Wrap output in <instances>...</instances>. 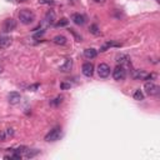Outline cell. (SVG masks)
I'll list each match as a JSON object with an SVG mask.
<instances>
[{"label": "cell", "mask_w": 160, "mask_h": 160, "mask_svg": "<svg viewBox=\"0 0 160 160\" xmlns=\"http://www.w3.org/2000/svg\"><path fill=\"white\" fill-rule=\"evenodd\" d=\"M19 20L24 25H29L35 20V14L30 9H22L19 11Z\"/></svg>", "instance_id": "6da1fadb"}, {"label": "cell", "mask_w": 160, "mask_h": 160, "mask_svg": "<svg viewBox=\"0 0 160 160\" xmlns=\"http://www.w3.org/2000/svg\"><path fill=\"white\" fill-rule=\"evenodd\" d=\"M60 136H61V128L56 126V128H54L53 130H50V133L46 134L45 141H56L60 139Z\"/></svg>", "instance_id": "7a4b0ae2"}, {"label": "cell", "mask_w": 160, "mask_h": 160, "mask_svg": "<svg viewBox=\"0 0 160 160\" xmlns=\"http://www.w3.org/2000/svg\"><path fill=\"white\" fill-rule=\"evenodd\" d=\"M126 77V70L124 66L121 65H118L116 68L113 70V78H114V80H116V81H121V80H124Z\"/></svg>", "instance_id": "3957f363"}, {"label": "cell", "mask_w": 160, "mask_h": 160, "mask_svg": "<svg viewBox=\"0 0 160 160\" xmlns=\"http://www.w3.org/2000/svg\"><path fill=\"white\" fill-rule=\"evenodd\" d=\"M144 90L148 95H157V94H159L160 89L153 81H148V83H145V85H144Z\"/></svg>", "instance_id": "277c9868"}, {"label": "cell", "mask_w": 160, "mask_h": 160, "mask_svg": "<svg viewBox=\"0 0 160 160\" xmlns=\"http://www.w3.org/2000/svg\"><path fill=\"white\" fill-rule=\"evenodd\" d=\"M98 74L100 78H108L109 75H110V66L108 64H105V63H102V64L98 65Z\"/></svg>", "instance_id": "5b68a950"}, {"label": "cell", "mask_w": 160, "mask_h": 160, "mask_svg": "<svg viewBox=\"0 0 160 160\" xmlns=\"http://www.w3.org/2000/svg\"><path fill=\"white\" fill-rule=\"evenodd\" d=\"M55 20H56V14L54 10H48L46 11V14L44 16V23L50 26V25H54L55 24Z\"/></svg>", "instance_id": "8992f818"}, {"label": "cell", "mask_w": 160, "mask_h": 160, "mask_svg": "<svg viewBox=\"0 0 160 160\" xmlns=\"http://www.w3.org/2000/svg\"><path fill=\"white\" fill-rule=\"evenodd\" d=\"M16 28V22L14 19H6L3 24V30L5 33H10L13 30H15Z\"/></svg>", "instance_id": "52a82bcc"}, {"label": "cell", "mask_w": 160, "mask_h": 160, "mask_svg": "<svg viewBox=\"0 0 160 160\" xmlns=\"http://www.w3.org/2000/svg\"><path fill=\"white\" fill-rule=\"evenodd\" d=\"M83 74L85 75V77L90 78L93 73H94V65L91 64V63H85V64H83Z\"/></svg>", "instance_id": "ba28073f"}, {"label": "cell", "mask_w": 160, "mask_h": 160, "mask_svg": "<svg viewBox=\"0 0 160 160\" xmlns=\"http://www.w3.org/2000/svg\"><path fill=\"white\" fill-rule=\"evenodd\" d=\"M20 99H22V96H20V94L18 91H13V93H10V94L8 95V102H9L11 105L18 104L20 102Z\"/></svg>", "instance_id": "9c48e42d"}, {"label": "cell", "mask_w": 160, "mask_h": 160, "mask_svg": "<svg viewBox=\"0 0 160 160\" xmlns=\"http://www.w3.org/2000/svg\"><path fill=\"white\" fill-rule=\"evenodd\" d=\"M116 61H118V64H120L121 66H124V68L130 65V58L128 55H125V54H120V55H118Z\"/></svg>", "instance_id": "30bf717a"}, {"label": "cell", "mask_w": 160, "mask_h": 160, "mask_svg": "<svg viewBox=\"0 0 160 160\" xmlns=\"http://www.w3.org/2000/svg\"><path fill=\"white\" fill-rule=\"evenodd\" d=\"M71 20H73L74 24H77V25H84L85 24V16L79 14V13H75V14L71 15Z\"/></svg>", "instance_id": "8fae6325"}, {"label": "cell", "mask_w": 160, "mask_h": 160, "mask_svg": "<svg viewBox=\"0 0 160 160\" xmlns=\"http://www.w3.org/2000/svg\"><path fill=\"white\" fill-rule=\"evenodd\" d=\"M146 77H148V73L144 70H134L133 71V78L135 80H145Z\"/></svg>", "instance_id": "7c38bea8"}, {"label": "cell", "mask_w": 160, "mask_h": 160, "mask_svg": "<svg viewBox=\"0 0 160 160\" xmlns=\"http://www.w3.org/2000/svg\"><path fill=\"white\" fill-rule=\"evenodd\" d=\"M14 135V130L13 129H6V130H1L0 131V140L1 141H5L8 138H10Z\"/></svg>", "instance_id": "4fadbf2b"}, {"label": "cell", "mask_w": 160, "mask_h": 160, "mask_svg": "<svg viewBox=\"0 0 160 160\" xmlns=\"http://www.w3.org/2000/svg\"><path fill=\"white\" fill-rule=\"evenodd\" d=\"M71 68H73V60H71V59H66L64 64L59 68V70L63 71V73H66V71H70Z\"/></svg>", "instance_id": "5bb4252c"}, {"label": "cell", "mask_w": 160, "mask_h": 160, "mask_svg": "<svg viewBox=\"0 0 160 160\" xmlns=\"http://www.w3.org/2000/svg\"><path fill=\"white\" fill-rule=\"evenodd\" d=\"M11 44V38L0 35V49H5Z\"/></svg>", "instance_id": "9a60e30c"}, {"label": "cell", "mask_w": 160, "mask_h": 160, "mask_svg": "<svg viewBox=\"0 0 160 160\" xmlns=\"http://www.w3.org/2000/svg\"><path fill=\"white\" fill-rule=\"evenodd\" d=\"M96 55H98V51H96L95 49H93V48L84 50V56H85L86 59H94V58H96Z\"/></svg>", "instance_id": "2e32d148"}, {"label": "cell", "mask_w": 160, "mask_h": 160, "mask_svg": "<svg viewBox=\"0 0 160 160\" xmlns=\"http://www.w3.org/2000/svg\"><path fill=\"white\" fill-rule=\"evenodd\" d=\"M53 41H54V43H55L56 45H65L68 40H66V38H65L64 35H56V36H54Z\"/></svg>", "instance_id": "e0dca14e"}, {"label": "cell", "mask_w": 160, "mask_h": 160, "mask_svg": "<svg viewBox=\"0 0 160 160\" xmlns=\"http://www.w3.org/2000/svg\"><path fill=\"white\" fill-rule=\"evenodd\" d=\"M111 46H120V44H118V43H114V41H109V43H106L104 46H102L100 48V51H105L108 48H111Z\"/></svg>", "instance_id": "ac0fdd59"}, {"label": "cell", "mask_w": 160, "mask_h": 160, "mask_svg": "<svg viewBox=\"0 0 160 160\" xmlns=\"http://www.w3.org/2000/svg\"><path fill=\"white\" fill-rule=\"evenodd\" d=\"M134 99L138 100V102L144 100V94H143V91L141 90H135V93H134Z\"/></svg>", "instance_id": "d6986e66"}, {"label": "cell", "mask_w": 160, "mask_h": 160, "mask_svg": "<svg viewBox=\"0 0 160 160\" xmlns=\"http://www.w3.org/2000/svg\"><path fill=\"white\" fill-rule=\"evenodd\" d=\"M90 33L91 34H94V35H100V30H99V28H98V25H95V24H93L90 25Z\"/></svg>", "instance_id": "ffe728a7"}, {"label": "cell", "mask_w": 160, "mask_h": 160, "mask_svg": "<svg viewBox=\"0 0 160 160\" xmlns=\"http://www.w3.org/2000/svg\"><path fill=\"white\" fill-rule=\"evenodd\" d=\"M68 23H69V20L68 19H65V18H63V19H60L59 22L55 24L58 28H61V26H66L68 25Z\"/></svg>", "instance_id": "44dd1931"}, {"label": "cell", "mask_w": 160, "mask_h": 160, "mask_svg": "<svg viewBox=\"0 0 160 160\" xmlns=\"http://www.w3.org/2000/svg\"><path fill=\"white\" fill-rule=\"evenodd\" d=\"M39 4H43V5H54L55 1L54 0H39Z\"/></svg>", "instance_id": "7402d4cb"}, {"label": "cell", "mask_w": 160, "mask_h": 160, "mask_svg": "<svg viewBox=\"0 0 160 160\" xmlns=\"http://www.w3.org/2000/svg\"><path fill=\"white\" fill-rule=\"evenodd\" d=\"M61 102H63V96H58V98H55L51 102V105H55V106H56V105L61 104Z\"/></svg>", "instance_id": "603a6c76"}, {"label": "cell", "mask_w": 160, "mask_h": 160, "mask_svg": "<svg viewBox=\"0 0 160 160\" xmlns=\"http://www.w3.org/2000/svg\"><path fill=\"white\" fill-rule=\"evenodd\" d=\"M60 89H61V90H68V89H70V84H68V83H61V84H60Z\"/></svg>", "instance_id": "cb8c5ba5"}, {"label": "cell", "mask_w": 160, "mask_h": 160, "mask_svg": "<svg viewBox=\"0 0 160 160\" xmlns=\"http://www.w3.org/2000/svg\"><path fill=\"white\" fill-rule=\"evenodd\" d=\"M39 84H34V85H30L29 86V90H31V91H36L38 89H39Z\"/></svg>", "instance_id": "d4e9b609"}, {"label": "cell", "mask_w": 160, "mask_h": 160, "mask_svg": "<svg viewBox=\"0 0 160 160\" xmlns=\"http://www.w3.org/2000/svg\"><path fill=\"white\" fill-rule=\"evenodd\" d=\"M44 30H41V31H39V33H36V34L34 35V38H35V39H36V38H40V36H43L44 35Z\"/></svg>", "instance_id": "484cf974"}, {"label": "cell", "mask_w": 160, "mask_h": 160, "mask_svg": "<svg viewBox=\"0 0 160 160\" xmlns=\"http://www.w3.org/2000/svg\"><path fill=\"white\" fill-rule=\"evenodd\" d=\"M95 3H98V4H104L105 3V0H94Z\"/></svg>", "instance_id": "4316f807"}, {"label": "cell", "mask_w": 160, "mask_h": 160, "mask_svg": "<svg viewBox=\"0 0 160 160\" xmlns=\"http://www.w3.org/2000/svg\"><path fill=\"white\" fill-rule=\"evenodd\" d=\"M1 71H3V68H1V66H0V73H1Z\"/></svg>", "instance_id": "83f0119b"}, {"label": "cell", "mask_w": 160, "mask_h": 160, "mask_svg": "<svg viewBox=\"0 0 160 160\" xmlns=\"http://www.w3.org/2000/svg\"><path fill=\"white\" fill-rule=\"evenodd\" d=\"M19 1H26V0H19Z\"/></svg>", "instance_id": "f1b7e54d"}]
</instances>
